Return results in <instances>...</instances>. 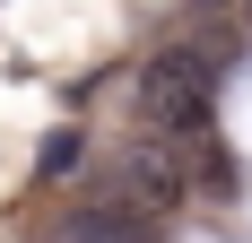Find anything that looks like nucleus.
Segmentation results:
<instances>
[{
	"label": "nucleus",
	"instance_id": "1",
	"mask_svg": "<svg viewBox=\"0 0 252 243\" xmlns=\"http://www.w3.org/2000/svg\"><path fill=\"white\" fill-rule=\"evenodd\" d=\"M130 113L148 122L157 139H209L218 122V61L200 44H165L139 61V87H130Z\"/></svg>",
	"mask_w": 252,
	"mask_h": 243
},
{
	"label": "nucleus",
	"instance_id": "2",
	"mask_svg": "<svg viewBox=\"0 0 252 243\" xmlns=\"http://www.w3.org/2000/svg\"><path fill=\"white\" fill-rule=\"evenodd\" d=\"M183 191H191V174L165 148H130L122 165H104V182H96V200H122V209H148V217H174Z\"/></svg>",
	"mask_w": 252,
	"mask_h": 243
},
{
	"label": "nucleus",
	"instance_id": "3",
	"mask_svg": "<svg viewBox=\"0 0 252 243\" xmlns=\"http://www.w3.org/2000/svg\"><path fill=\"white\" fill-rule=\"evenodd\" d=\"M61 243H165V217L122 209V200H78L61 217Z\"/></svg>",
	"mask_w": 252,
	"mask_h": 243
},
{
	"label": "nucleus",
	"instance_id": "4",
	"mask_svg": "<svg viewBox=\"0 0 252 243\" xmlns=\"http://www.w3.org/2000/svg\"><path fill=\"white\" fill-rule=\"evenodd\" d=\"M78 165H87V130L78 122H52L44 139H35V182H70Z\"/></svg>",
	"mask_w": 252,
	"mask_h": 243
},
{
	"label": "nucleus",
	"instance_id": "5",
	"mask_svg": "<svg viewBox=\"0 0 252 243\" xmlns=\"http://www.w3.org/2000/svg\"><path fill=\"white\" fill-rule=\"evenodd\" d=\"M191 191H209V200H235V191H244L235 148H218V139H200V148H191Z\"/></svg>",
	"mask_w": 252,
	"mask_h": 243
},
{
	"label": "nucleus",
	"instance_id": "6",
	"mask_svg": "<svg viewBox=\"0 0 252 243\" xmlns=\"http://www.w3.org/2000/svg\"><path fill=\"white\" fill-rule=\"evenodd\" d=\"M44 243H61V235H44Z\"/></svg>",
	"mask_w": 252,
	"mask_h": 243
}]
</instances>
